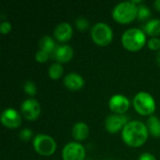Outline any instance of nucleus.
Segmentation results:
<instances>
[{"label": "nucleus", "instance_id": "23", "mask_svg": "<svg viewBox=\"0 0 160 160\" xmlns=\"http://www.w3.org/2000/svg\"><path fill=\"white\" fill-rule=\"evenodd\" d=\"M49 57H50V54L47 53V52H43V51H41V50L38 51L36 52V54H35L36 61L38 62V63H41V64L47 62L48 59H49Z\"/></svg>", "mask_w": 160, "mask_h": 160}, {"label": "nucleus", "instance_id": "29", "mask_svg": "<svg viewBox=\"0 0 160 160\" xmlns=\"http://www.w3.org/2000/svg\"><path fill=\"white\" fill-rule=\"evenodd\" d=\"M156 59H157V64H158V67L160 68V51L158 52Z\"/></svg>", "mask_w": 160, "mask_h": 160}, {"label": "nucleus", "instance_id": "8", "mask_svg": "<svg viewBox=\"0 0 160 160\" xmlns=\"http://www.w3.org/2000/svg\"><path fill=\"white\" fill-rule=\"evenodd\" d=\"M41 108L38 100L35 98L25 99L21 106V112L22 116L28 121H35L40 115Z\"/></svg>", "mask_w": 160, "mask_h": 160}, {"label": "nucleus", "instance_id": "25", "mask_svg": "<svg viewBox=\"0 0 160 160\" xmlns=\"http://www.w3.org/2000/svg\"><path fill=\"white\" fill-rule=\"evenodd\" d=\"M147 45H148L149 49H151L153 51H158V50H160V38H150Z\"/></svg>", "mask_w": 160, "mask_h": 160}, {"label": "nucleus", "instance_id": "18", "mask_svg": "<svg viewBox=\"0 0 160 160\" xmlns=\"http://www.w3.org/2000/svg\"><path fill=\"white\" fill-rule=\"evenodd\" d=\"M146 127L153 137L160 138V120L157 116H150L147 120Z\"/></svg>", "mask_w": 160, "mask_h": 160}, {"label": "nucleus", "instance_id": "21", "mask_svg": "<svg viewBox=\"0 0 160 160\" xmlns=\"http://www.w3.org/2000/svg\"><path fill=\"white\" fill-rule=\"evenodd\" d=\"M23 91L26 95L30 97H34L37 94V86L34 82L32 81H26L23 84Z\"/></svg>", "mask_w": 160, "mask_h": 160}, {"label": "nucleus", "instance_id": "14", "mask_svg": "<svg viewBox=\"0 0 160 160\" xmlns=\"http://www.w3.org/2000/svg\"><path fill=\"white\" fill-rule=\"evenodd\" d=\"M52 54L54 59L59 64H63V63H68L72 59L74 51L71 46L64 44V45L57 46Z\"/></svg>", "mask_w": 160, "mask_h": 160}, {"label": "nucleus", "instance_id": "11", "mask_svg": "<svg viewBox=\"0 0 160 160\" xmlns=\"http://www.w3.org/2000/svg\"><path fill=\"white\" fill-rule=\"evenodd\" d=\"M130 102L126 96L114 95L109 100V108L114 114H124L129 109Z\"/></svg>", "mask_w": 160, "mask_h": 160}, {"label": "nucleus", "instance_id": "19", "mask_svg": "<svg viewBox=\"0 0 160 160\" xmlns=\"http://www.w3.org/2000/svg\"><path fill=\"white\" fill-rule=\"evenodd\" d=\"M63 73H64V68H63L62 65L59 63H54V64L51 65V67L49 68V70H48L49 77L52 80L60 79L62 77Z\"/></svg>", "mask_w": 160, "mask_h": 160}, {"label": "nucleus", "instance_id": "2", "mask_svg": "<svg viewBox=\"0 0 160 160\" xmlns=\"http://www.w3.org/2000/svg\"><path fill=\"white\" fill-rule=\"evenodd\" d=\"M138 16V6L132 1H125L117 4L112 9V18L121 24L132 22Z\"/></svg>", "mask_w": 160, "mask_h": 160}, {"label": "nucleus", "instance_id": "6", "mask_svg": "<svg viewBox=\"0 0 160 160\" xmlns=\"http://www.w3.org/2000/svg\"><path fill=\"white\" fill-rule=\"evenodd\" d=\"M33 147L38 155L50 157L56 151V142L52 137L47 134H38L34 138Z\"/></svg>", "mask_w": 160, "mask_h": 160}, {"label": "nucleus", "instance_id": "1", "mask_svg": "<svg viewBox=\"0 0 160 160\" xmlns=\"http://www.w3.org/2000/svg\"><path fill=\"white\" fill-rule=\"evenodd\" d=\"M149 136L147 127L140 121H129L122 130L123 142L130 147L142 146Z\"/></svg>", "mask_w": 160, "mask_h": 160}, {"label": "nucleus", "instance_id": "20", "mask_svg": "<svg viewBox=\"0 0 160 160\" xmlns=\"http://www.w3.org/2000/svg\"><path fill=\"white\" fill-rule=\"evenodd\" d=\"M151 16V10L144 5H141L138 7V16L137 19L139 21H145Z\"/></svg>", "mask_w": 160, "mask_h": 160}, {"label": "nucleus", "instance_id": "5", "mask_svg": "<svg viewBox=\"0 0 160 160\" xmlns=\"http://www.w3.org/2000/svg\"><path fill=\"white\" fill-rule=\"evenodd\" d=\"M91 37L98 46L106 47L112 41L113 32L107 23L98 22L91 29Z\"/></svg>", "mask_w": 160, "mask_h": 160}, {"label": "nucleus", "instance_id": "16", "mask_svg": "<svg viewBox=\"0 0 160 160\" xmlns=\"http://www.w3.org/2000/svg\"><path fill=\"white\" fill-rule=\"evenodd\" d=\"M143 32L153 38L160 35V20L153 19L147 22L143 26Z\"/></svg>", "mask_w": 160, "mask_h": 160}, {"label": "nucleus", "instance_id": "22", "mask_svg": "<svg viewBox=\"0 0 160 160\" xmlns=\"http://www.w3.org/2000/svg\"><path fill=\"white\" fill-rule=\"evenodd\" d=\"M75 24H76V27L79 31L84 32V31L89 29V21L83 17L78 18L75 22Z\"/></svg>", "mask_w": 160, "mask_h": 160}, {"label": "nucleus", "instance_id": "10", "mask_svg": "<svg viewBox=\"0 0 160 160\" xmlns=\"http://www.w3.org/2000/svg\"><path fill=\"white\" fill-rule=\"evenodd\" d=\"M128 117L124 114H111L105 120V128L109 133L115 134L123 130L128 124Z\"/></svg>", "mask_w": 160, "mask_h": 160}, {"label": "nucleus", "instance_id": "15", "mask_svg": "<svg viewBox=\"0 0 160 160\" xmlns=\"http://www.w3.org/2000/svg\"><path fill=\"white\" fill-rule=\"evenodd\" d=\"M72 137L76 141H83L89 136V128L88 126L83 122H78L76 123L72 128Z\"/></svg>", "mask_w": 160, "mask_h": 160}, {"label": "nucleus", "instance_id": "27", "mask_svg": "<svg viewBox=\"0 0 160 160\" xmlns=\"http://www.w3.org/2000/svg\"><path fill=\"white\" fill-rule=\"evenodd\" d=\"M139 160H157L154 155L150 154V153H143L140 156Z\"/></svg>", "mask_w": 160, "mask_h": 160}, {"label": "nucleus", "instance_id": "13", "mask_svg": "<svg viewBox=\"0 0 160 160\" xmlns=\"http://www.w3.org/2000/svg\"><path fill=\"white\" fill-rule=\"evenodd\" d=\"M73 36L72 26L68 22H60L56 25L53 31V37L60 42H67L71 39Z\"/></svg>", "mask_w": 160, "mask_h": 160}, {"label": "nucleus", "instance_id": "9", "mask_svg": "<svg viewBox=\"0 0 160 160\" xmlns=\"http://www.w3.org/2000/svg\"><path fill=\"white\" fill-rule=\"evenodd\" d=\"M1 123L9 129H15L22 125V115L14 109L8 108L1 113Z\"/></svg>", "mask_w": 160, "mask_h": 160}, {"label": "nucleus", "instance_id": "7", "mask_svg": "<svg viewBox=\"0 0 160 160\" xmlns=\"http://www.w3.org/2000/svg\"><path fill=\"white\" fill-rule=\"evenodd\" d=\"M62 158L63 160H84L85 149L79 142H68L62 150Z\"/></svg>", "mask_w": 160, "mask_h": 160}, {"label": "nucleus", "instance_id": "28", "mask_svg": "<svg viewBox=\"0 0 160 160\" xmlns=\"http://www.w3.org/2000/svg\"><path fill=\"white\" fill-rule=\"evenodd\" d=\"M154 7H155V8H156L157 10L160 11V0H156V1L154 2Z\"/></svg>", "mask_w": 160, "mask_h": 160}, {"label": "nucleus", "instance_id": "3", "mask_svg": "<svg viewBox=\"0 0 160 160\" xmlns=\"http://www.w3.org/2000/svg\"><path fill=\"white\" fill-rule=\"evenodd\" d=\"M146 43V35L140 28H130L122 36V45L129 52L142 50Z\"/></svg>", "mask_w": 160, "mask_h": 160}, {"label": "nucleus", "instance_id": "17", "mask_svg": "<svg viewBox=\"0 0 160 160\" xmlns=\"http://www.w3.org/2000/svg\"><path fill=\"white\" fill-rule=\"evenodd\" d=\"M56 47L53 38L50 36H44L39 40V49L49 54L53 53Z\"/></svg>", "mask_w": 160, "mask_h": 160}, {"label": "nucleus", "instance_id": "12", "mask_svg": "<svg viewBox=\"0 0 160 160\" xmlns=\"http://www.w3.org/2000/svg\"><path fill=\"white\" fill-rule=\"evenodd\" d=\"M64 85L69 91H79L84 86V79L76 72H70L64 78Z\"/></svg>", "mask_w": 160, "mask_h": 160}, {"label": "nucleus", "instance_id": "26", "mask_svg": "<svg viewBox=\"0 0 160 160\" xmlns=\"http://www.w3.org/2000/svg\"><path fill=\"white\" fill-rule=\"evenodd\" d=\"M11 24L8 21H5V22H2L1 24H0V32L1 34L3 35H6V34H8L10 31H11Z\"/></svg>", "mask_w": 160, "mask_h": 160}, {"label": "nucleus", "instance_id": "24", "mask_svg": "<svg viewBox=\"0 0 160 160\" xmlns=\"http://www.w3.org/2000/svg\"><path fill=\"white\" fill-rule=\"evenodd\" d=\"M33 136V131L29 128H23L20 131L19 137L22 142H28Z\"/></svg>", "mask_w": 160, "mask_h": 160}, {"label": "nucleus", "instance_id": "4", "mask_svg": "<svg viewBox=\"0 0 160 160\" xmlns=\"http://www.w3.org/2000/svg\"><path fill=\"white\" fill-rule=\"evenodd\" d=\"M133 107L139 114L148 116L155 112L157 105L152 95L147 92H140L133 98Z\"/></svg>", "mask_w": 160, "mask_h": 160}]
</instances>
